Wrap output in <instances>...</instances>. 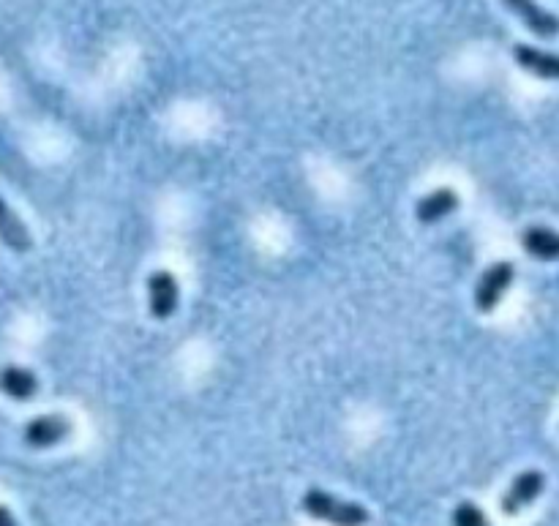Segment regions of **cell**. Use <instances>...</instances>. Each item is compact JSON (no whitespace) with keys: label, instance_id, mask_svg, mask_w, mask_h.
I'll return each instance as SVG.
<instances>
[{"label":"cell","instance_id":"1","mask_svg":"<svg viewBox=\"0 0 559 526\" xmlns=\"http://www.w3.org/2000/svg\"><path fill=\"white\" fill-rule=\"evenodd\" d=\"M303 510L317 521L333 526H366L369 524V510L358 502H344V499L333 497L322 488H311L303 497Z\"/></svg>","mask_w":559,"mask_h":526},{"label":"cell","instance_id":"2","mask_svg":"<svg viewBox=\"0 0 559 526\" xmlns=\"http://www.w3.org/2000/svg\"><path fill=\"white\" fill-rule=\"evenodd\" d=\"M513 276H516V270H513L510 262L491 265L478 281V287H475V306H478V311L491 314L494 308L500 306V300L505 298V292L513 284Z\"/></svg>","mask_w":559,"mask_h":526},{"label":"cell","instance_id":"3","mask_svg":"<svg viewBox=\"0 0 559 526\" xmlns=\"http://www.w3.org/2000/svg\"><path fill=\"white\" fill-rule=\"evenodd\" d=\"M543 488H546V477L543 472L538 469H527V472H521L510 488L505 491V497L500 502V510L505 516H519L524 507H530L535 499L543 494Z\"/></svg>","mask_w":559,"mask_h":526},{"label":"cell","instance_id":"4","mask_svg":"<svg viewBox=\"0 0 559 526\" xmlns=\"http://www.w3.org/2000/svg\"><path fill=\"white\" fill-rule=\"evenodd\" d=\"M148 298H150V314L156 319H170L178 311L180 303V287L178 278L167 273V270H156L148 278Z\"/></svg>","mask_w":559,"mask_h":526},{"label":"cell","instance_id":"5","mask_svg":"<svg viewBox=\"0 0 559 526\" xmlns=\"http://www.w3.org/2000/svg\"><path fill=\"white\" fill-rule=\"evenodd\" d=\"M71 434V423L69 417L63 415H41L33 417L25 431H22V439L25 445L36 447V450H44V447H55L58 442Z\"/></svg>","mask_w":559,"mask_h":526},{"label":"cell","instance_id":"6","mask_svg":"<svg viewBox=\"0 0 559 526\" xmlns=\"http://www.w3.org/2000/svg\"><path fill=\"white\" fill-rule=\"evenodd\" d=\"M502 3H505L535 36H540V39H554V36H559V17L543 9L538 0H502Z\"/></svg>","mask_w":559,"mask_h":526},{"label":"cell","instance_id":"7","mask_svg":"<svg viewBox=\"0 0 559 526\" xmlns=\"http://www.w3.org/2000/svg\"><path fill=\"white\" fill-rule=\"evenodd\" d=\"M513 60L538 80H559V55H554V52L538 50L530 44H516Z\"/></svg>","mask_w":559,"mask_h":526},{"label":"cell","instance_id":"8","mask_svg":"<svg viewBox=\"0 0 559 526\" xmlns=\"http://www.w3.org/2000/svg\"><path fill=\"white\" fill-rule=\"evenodd\" d=\"M0 393H6L14 401H30L39 393V379L28 368L3 366L0 368Z\"/></svg>","mask_w":559,"mask_h":526},{"label":"cell","instance_id":"9","mask_svg":"<svg viewBox=\"0 0 559 526\" xmlns=\"http://www.w3.org/2000/svg\"><path fill=\"white\" fill-rule=\"evenodd\" d=\"M456 208H459V194L453 189H437L420 199L418 208H415V216H418L420 224H437V221L450 216Z\"/></svg>","mask_w":559,"mask_h":526},{"label":"cell","instance_id":"10","mask_svg":"<svg viewBox=\"0 0 559 526\" xmlns=\"http://www.w3.org/2000/svg\"><path fill=\"white\" fill-rule=\"evenodd\" d=\"M521 246L530 257L540 262H557L559 259V232L549 227H530L521 235Z\"/></svg>","mask_w":559,"mask_h":526},{"label":"cell","instance_id":"11","mask_svg":"<svg viewBox=\"0 0 559 526\" xmlns=\"http://www.w3.org/2000/svg\"><path fill=\"white\" fill-rule=\"evenodd\" d=\"M0 240L14 251H28L30 249V232L25 229L22 219L14 210L6 205V199L0 197Z\"/></svg>","mask_w":559,"mask_h":526},{"label":"cell","instance_id":"12","mask_svg":"<svg viewBox=\"0 0 559 526\" xmlns=\"http://www.w3.org/2000/svg\"><path fill=\"white\" fill-rule=\"evenodd\" d=\"M453 526H491L489 518L483 516V510L472 502H461L456 510H453Z\"/></svg>","mask_w":559,"mask_h":526},{"label":"cell","instance_id":"13","mask_svg":"<svg viewBox=\"0 0 559 526\" xmlns=\"http://www.w3.org/2000/svg\"><path fill=\"white\" fill-rule=\"evenodd\" d=\"M0 526H20L17 518L11 516V510L6 505H0Z\"/></svg>","mask_w":559,"mask_h":526}]
</instances>
